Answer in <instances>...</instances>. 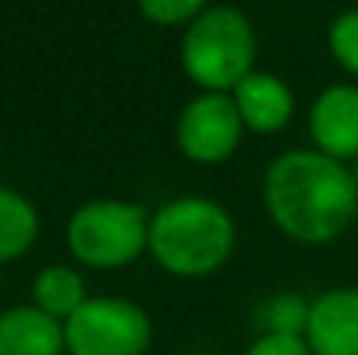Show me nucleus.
I'll return each mask as SVG.
<instances>
[{
	"mask_svg": "<svg viewBox=\"0 0 358 355\" xmlns=\"http://www.w3.org/2000/svg\"><path fill=\"white\" fill-rule=\"evenodd\" d=\"M151 214L136 201L94 198L73 211L66 224L69 255L94 270H120L148 252Z\"/></svg>",
	"mask_w": 358,
	"mask_h": 355,
	"instance_id": "nucleus-4",
	"label": "nucleus"
},
{
	"mask_svg": "<svg viewBox=\"0 0 358 355\" xmlns=\"http://www.w3.org/2000/svg\"><path fill=\"white\" fill-rule=\"evenodd\" d=\"M264 208L273 226L296 242H334L358 214L355 173L321 151H286L264 173Z\"/></svg>",
	"mask_w": 358,
	"mask_h": 355,
	"instance_id": "nucleus-1",
	"label": "nucleus"
},
{
	"mask_svg": "<svg viewBox=\"0 0 358 355\" xmlns=\"http://www.w3.org/2000/svg\"><path fill=\"white\" fill-rule=\"evenodd\" d=\"M229 94L245 123V132H255V136H273V132L286 129L296 113V94L273 73L255 69Z\"/></svg>",
	"mask_w": 358,
	"mask_h": 355,
	"instance_id": "nucleus-9",
	"label": "nucleus"
},
{
	"mask_svg": "<svg viewBox=\"0 0 358 355\" xmlns=\"http://www.w3.org/2000/svg\"><path fill=\"white\" fill-rule=\"evenodd\" d=\"M38 233H41L38 208L22 192L0 186V264L29 255Z\"/></svg>",
	"mask_w": 358,
	"mask_h": 355,
	"instance_id": "nucleus-12",
	"label": "nucleus"
},
{
	"mask_svg": "<svg viewBox=\"0 0 358 355\" xmlns=\"http://www.w3.org/2000/svg\"><path fill=\"white\" fill-rule=\"evenodd\" d=\"M355 182H358V161H355Z\"/></svg>",
	"mask_w": 358,
	"mask_h": 355,
	"instance_id": "nucleus-17",
	"label": "nucleus"
},
{
	"mask_svg": "<svg viewBox=\"0 0 358 355\" xmlns=\"http://www.w3.org/2000/svg\"><path fill=\"white\" fill-rule=\"evenodd\" d=\"M305 343L315 355H358V289H330L311 299Z\"/></svg>",
	"mask_w": 358,
	"mask_h": 355,
	"instance_id": "nucleus-8",
	"label": "nucleus"
},
{
	"mask_svg": "<svg viewBox=\"0 0 358 355\" xmlns=\"http://www.w3.org/2000/svg\"><path fill=\"white\" fill-rule=\"evenodd\" d=\"M236 249V220L220 201L179 195L151 214L148 255L179 280H201L229 261Z\"/></svg>",
	"mask_w": 358,
	"mask_h": 355,
	"instance_id": "nucleus-2",
	"label": "nucleus"
},
{
	"mask_svg": "<svg viewBox=\"0 0 358 355\" xmlns=\"http://www.w3.org/2000/svg\"><path fill=\"white\" fill-rule=\"evenodd\" d=\"M66 331V355H145L151 346V318L123 296H92Z\"/></svg>",
	"mask_w": 358,
	"mask_h": 355,
	"instance_id": "nucleus-5",
	"label": "nucleus"
},
{
	"mask_svg": "<svg viewBox=\"0 0 358 355\" xmlns=\"http://www.w3.org/2000/svg\"><path fill=\"white\" fill-rule=\"evenodd\" d=\"M92 299L85 289V280L76 268L69 264H48L35 274L31 280V305H38L41 312L54 314L57 321L66 324L85 302Z\"/></svg>",
	"mask_w": 358,
	"mask_h": 355,
	"instance_id": "nucleus-11",
	"label": "nucleus"
},
{
	"mask_svg": "<svg viewBox=\"0 0 358 355\" xmlns=\"http://www.w3.org/2000/svg\"><path fill=\"white\" fill-rule=\"evenodd\" d=\"M311 314V302L299 293H277L261 305L258 321L264 333H286V337H305Z\"/></svg>",
	"mask_w": 358,
	"mask_h": 355,
	"instance_id": "nucleus-13",
	"label": "nucleus"
},
{
	"mask_svg": "<svg viewBox=\"0 0 358 355\" xmlns=\"http://www.w3.org/2000/svg\"><path fill=\"white\" fill-rule=\"evenodd\" d=\"M245 355H315L305 337H286V333H261Z\"/></svg>",
	"mask_w": 358,
	"mask_h": 355,
	"instance_id": "nucleus-16",
	"label": "nucleus"
},
{
	"mask_svg": "<svg viewBox=\"0 0 358 355\" xmlns=\"http://www.w3.org/2000/svg\"><path fill=\"white\" fill-rule=\"evenodd\" d=\"M138 13L155 25H189L208 10L210 0H136Z\"/></svg>",
	"mask_w": 358,
	"mask_h": 355,
	"instance_id": "nucleus-15",
	"label": "nucleus"
},
{
	"mask_svg": "<svg viewBox=\"0 0 358 355\" xmlns=\"http://www.w3.org/2000/svg\"><path fill=\"white\" fill-rule=\"evenodd\" d=\"M245 136L233 94L227 92H201L179 110L176 117V148L185 161L217 167L227 164L239 151Z\"/></svg>",
	"mask_w": 358,
	"mask_h": 355,
	"instance_id": "nucleus-6",
	"label": "nucleus"
},
{
	"mask_svg": "<svg viewBox=\"0 0 358 355\" xmlns=\"http://www.w3.org/2000/svg\"><path fill=\"white\" fill-rule=\"evenodd\" d=\"M327 44H330L334 60L340 63L346 73L358 75V10H349L334 19Z\"/></svg>",
	"mask_w": 358,
	"mask_h": 355,
	"instance_id": "nucleus-14",
	"label": "nucleus"
},
{
	"mask_svg": "<svg viewBox=\"0 0 358 355\" xmlns=\"http://www.w3.org/2000/svg\"><path fill=\"white\" fill-rule=\"evenodd\" d=\"M0 355H66L63 321L38 305L0 312Z\"/></svg>",
	"mask_w": 358,
	"mask_h": 355,
	"instance_id": "nucleus-10",
	"label": "nucleus"
},
{
	"mask_svg": "<svg viewBox=\"0 0 358 355\" xmlns=\"http://www.w3.org/2000/svg\"><path fill=\"white\" fill-rule=\"evenodd\" d=\"M315 151L336 161H358V88L330 85L315 98L308 113Z\"/></svg>",
	"mask_w": 358,
	"mask_h": 355,
	"instance_id": "nucleus-7",
	"label": "nucleus"
},
{
	"mask_svg": "<svg viewBox=\"0 0 358 355\" xmlns=\"http://www.w3.org/2000/svg\"><path fill=\"white\" fill-rule=\"evenodd\" d=\"M258 38L248 16L236 6H208L192 19L179 41V63L201 92H233L255 73Z\"/></svg>",
	"mask_w": 358,
	"mask_h": 355,
	"instance_id": "nucleus-3",
	"label": "nucleus"
}]
</instances>
